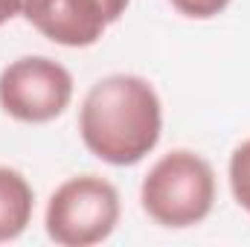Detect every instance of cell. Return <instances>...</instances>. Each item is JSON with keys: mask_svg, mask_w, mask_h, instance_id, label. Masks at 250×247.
I'll return each instance as SVG.
<instances>
[{"mask_svg": "<svg viewBox=\"0 0 250 247\" xmlns=\"http://www.w3.org/2000/svg\"><path fill=\"white\" fill-rule=\"evenodd\" d=\"M169 3L184 18H192V21H209L230 6V0H169Z\"/></svg>", "mask_w": 250, "mask_h": 247, "instance_id": "8", "label": "cell"}, {"mask_svg": "<svg viewBox=\"0 0 250 247\" xmlns=\"http://www.w3.org/2000/svg\"><path fill=\"white\" fill-rule=\"evenodd\" d=\"M44 224L62 247L99 245L120 224V192L99 175L70 178L50 195Z\"/></svg>", "mask_w": 250, "mask_h": 247, "instance_id": "3", "label": "cell"}, {"mask_svg": "<svg viewBox=\"0 0 250 247\" xmlns=\"http://www.w3.org/2000/svg\"><path fill=\"white\" fill-rule=\"evenodd\" d=\"M23 18L62 47H90L111 26L99 0H23Z\"/></svg>", "mask_w": 250, "mask_h": 247, "instance_id": "5", "label": "cell"}, {"mask_svg": "<svg viewBox=\"0 0 250 247\" xmlns=\"http://www.w3.org/2000/svg\"><path fill=\"white\" fill-rule=\"evenodd\" d=\"M140 201L146 215L160 227H195L212 212L215 172L195 151H169L148 169L140 189Z\"/></svg>", "mask_w": 250, "mask_h": 247, "instance_id": "2", "label": "cell"}, {"mask_svg": "<svg viewBox=\"0 0 250 247\" xmlns=\"http://www.w3.org/2000/svg\"><path fill=\"white\" fill-rule=\"evenodd\" d=\"M70 99V70L47 56H23L0 73V108L18 123H53L67 111Z\"/></svg>", "mask_w": 250, "mask_h": 247, "instance_id": "4", "label": "cell"}, {"mask_svg": "<svg viewBox=\"0 0 250 247\" xmlns=\"http://www.w3.org/2000/svg\"><path fill=\"white\" fill-rule=\"evenodd\" d=\"M15 15H23V0H0V26L9 23Z\"/></svg>", "mask_w": 250, "mask_h": 247, "instance_id": "10", "label": "cell"}, {"mask_svg": "<svg viewBox=\"0 0 250 247\" xmlns=\"http://www.w3.org/2000/svg\"><path fill=\"white\" fill-rule=\"evenodd\" d=\"M84 148L111 166H134L154 151L163 134V105L157 90L131 73L96 82L79 111Z\"/></svg>", "mask_w": 250, "mask_h": 247, "instance_id": "1", "label": "cell"}, {"mask_svg": "<svg viewBox=\"0 0 250 247\" xmlns=\"http://www.w3.org/2000/svg\"><path fill=\"white\" fill-rule=\"evenodd\" d=\"M230 189L236 204L250 212V140H245L230 157Z\"/></svg>", "mask_w": 250, "mask_h": 247, "instance_id": "7", "label": "cell"}, {"mask_svg": "<svg viewBox=\"0 0 250 247\" xmlns=\"http://www.w3.org/2000/svg\"><path fill=\"white\" fill-rule=\"evenodd\" d=\"M35 195L26 178L9 166H0V242L18 239L32 221Z\"/></svg>", "mask_w": 250, "mask_h": 247, "instance_id": "6", "label": "cell"}, {"mask_svg": "<svg viewBox=\"0 0 250 247\" xmlns=\"http://www.w3.org/2000/svg\"><path fill=\"white\" fill-rule=\"evenodd\" d=\"M128 3H131V0H99V6H102L108 23H117V21L123 18L125 9H128Z\"/></svg>", "mask_w": 250, "mask_h": 247, "instance_id": "9", "label": "cell"}]
</instances>
